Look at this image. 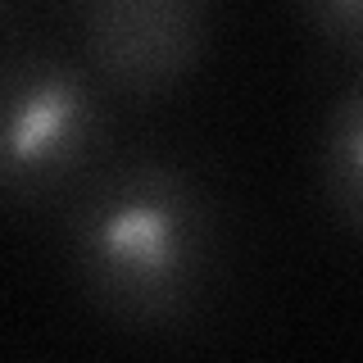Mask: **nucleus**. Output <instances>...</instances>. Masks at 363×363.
Returning a JSON list of instances; mask_svg holds the SVG:
<instances>
[{
  "instance_id": "nucleus-2",
  "label": "nucleus",
  "mask_w": 363,
  "mask_h": 363,
  "mask_svg": "<svg viewBox=\"0 0 363 363\" xmlns=\"http://www.w3.org/2000/svg\"><path fill=\"white\" fill-rule=\"evenodd\" d=\"M109 100L82 60L55 50L0 55V200L45 204L100 168Z\"/></svg>"
},
{
  "instance_id": "nucleus-3",
  "label": "nucleus",
  "mask_w": 363,
  "mask_h": 363,
  "mask_svg": "<svg viewBox=\"0 0 363 363\" xmlns=\"http://www.w3.org/2000/svg\"><path fill=\"white\" fill-rule=\"evenodd\" d=\"M209 23L213 0H86L82 64L113 96H164L196 73Z\"/></svg>"
},
{
  "instance_id": "nucleus-5",
  "label": "nucleus",
  "mask_w": 363,
  "mask_h": 363,
  "mask_svg": "<svg viewBox=\"0 0 363 363\" xmlns=\"http://www.w3.org/2000/svg\"><path fill=\"white\" fill-rule=\"evenodd\" d=\"M300 18L313 28V37L327 50L354 60L363 45V0H295Z\"/></svg>"
},
{
  "instance_id": "nucleus-4",
  "label": "nucleus",
  "mask_w": 363,
  "mask_h": 363,
  "mask_svg": "<svg viewBox=\"0 0 363 363\" xmlns=\"http://www.w3.org/2000/svg\"><path fill=\"white\" fill-rule=\"evenodd\" d=\"M318 196L323 209L345 236H359L363 227V86L350 82L323 113L318 132Z\"/></svg>"
},
{
  "instance_id": "nucleus-1",
  "label": "nucleus",
  "mask_w": 363,
  "mask_h": 363,
  "mask_svg": "<svg viewBox=\"0 0 363 363\" xmlns=\"http://www.w3.org/2000/svg\"><path fill=\"white\" fill-rule=\"evenodd\" d=\"M77 286L123 327H182L218 272L223 223L204 182L177 159L136 155L82 182L64 223Z\"/></svg>"
}]
</instances>
